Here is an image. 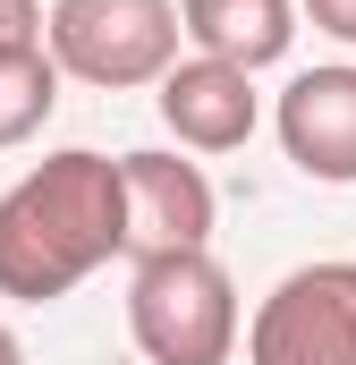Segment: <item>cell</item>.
<instances>
[{
  "mask_svg": "<svg viewBox=\"0 0 356 365\" xmlns=\"http://www.w3.org/2000/svg\"><path fill=\"white\" fill-rule=\"evenodd\" d=\"M119 255V162L68 145L0 195V297L51 306Z\"/></svg>",
  "mask_w": 356,
  "mask_h": 365,
  "instance_id": "obj_1",
  "label": "cell"
},
{
  "mask_svg": "<svg viewBox=\"0 0 356 365\" xmlns=\"http://www.w3.org/2000/svg\"><path fill=\"white\" fill-rule=\"evenodd\" d=\"M127 340L145 349V365H229V349H238V280L212 264V247L136 264Z\"/></svg>",
  "mask_w": 356,
  "mask_h": 365,
  "instance_id": "obj_2",
  "label": "cell"
},
{
  "mask_svg": "<svg viewBox=\"0 0 356 365\" xmlns=\"http://www.w3.org/2000/svg\"><path fill=\"white\" fill-rule=\"evenodd\" d=\"M43 51L60 77L102 93L162 86V68L178 60V0H51Z\"/></svg>",
  "mask_w": 356,
  "mask_h": 365,
  "instance_id": "obj_3",
  "label": "cell"
},
{
  "mask_svg": "<svg viewBox=\"0 0 356 365\" xmlns=\"http://www.w3.org/2000/svg\"><path fill=\"white\" fill-rule=\"evenodd\" d=\"M246 365H356V264L323 255L271 280L246 323Z\"/></svg>",
  "mask_w": 356,
  "mask_h": 365,
  "instance_id": "obj_4",
  "label": "cell"
},
{
  "mask_svg": "<svg viewBox=\"0 0 356 365\" xmlns=\"http://www.w3.org/2000/svg\"><path fill=\"white\" fill-rule=\"evenodd\" d=\"M221 195L195 162L178 153H119V255L153 264V255H195L212 247Z\"/></svg>",
  "mask_w": 356,
  "mask_h": 365,
  "instance_id": "obj_5",
  "label": "cell"
},
{
  "mask_svg": "<svg viewBox=\"0 0 356 365\" xmlns=\"http://www.w3.org/2000/svg\"><path fill=\"white\" fill-rule=\"evenodd\" d=\"M271 128H280V153L323 187H356V68H297L280 102H271Z\"/></svg>",
  "mask_w": 356,
  "mask_h": 365,
  "instance_id": "obj_6",
  "label": "cell"
},
{
  "mask_svg": "<svg viewBox=\"0 0 356 365\" xmlns=\"http://www.w3.org/2000/svg\"><path fill=\"white\" fill-rule=\"evenodd\" d=\"M162 128H170L187 153H238L255 128H263V93L246 68H229V60H170L162 68Z\"/></svg>",
  "mask_w": 356,
  "mask_h": 365,
  "instance_id": "obj_7",
  "label": "cell"
},
{
  "mask_svg": "<svg viewBox=\"0 0 356 365\" xmlns=\"http://www.w3.org/2000/svg\"><path fill=\"white\" fill-rule=\"evenodd\" d=\"M178 34L204 51V60H229V68H271L288 60L297 43V9L288 0H178Z\"/></svg>",
  "mask_w": 356,
  "mask_h": 365,
  "instance_id": "obj_8",
  "label": "cell"
},
{
  "mask_svg": "<svg viewBox=\"0 0 356 365\" xmlns=\"http://www.w3.org/2000/svg\"><path fill=\"white\" fill-rule=\"evenodd\" d=\"M51 110H60V68H51V51H43V43H34V51H0V153L26 145V136H43Z\"/></svg>",
  "mask_w": 356,
  "mask_h": 365,
  "instance_id": "obj_9",
  "label": "cell"
},
{
  "mask_svg": "<svg viewBox=\"0 0 356 365\" xmlns=\"http://www.w3.org/2000/svg\"><path fill=\"white\" fill-rule=\"evenodd\" d=\"M43 43V0H0V51H34Z\"/></svg>",
  "mask_w": 356,
  "mask_h": 365,
  "instance_id": "obj_10",
  "label": "cell"
},
{
  "mask_svg": "<svg viewBox=\"0 0 356 365\" xmlns=\"http://www.w3.org/2000/svg\"><path fill=\"white\" fill-rule=\"evenodd\" d=\"M305 17H314L331 43H348V51H356V0H305Z\"/></svg>",
  "mask_w": 356,
  "mask_h": 365,
  "instance_id": "obj_11",
  "label": "cell"
},
{
  "mask_svg": "<svg viewBox=\"0 0 356 365\" xmlns=\"http://www.w3.org/2000/svg\"><path fill=\"white\" fill-rule=\"evenodd\" d=\"M0 365H26V349H17V331L0 323Z\"/></svg>",
  "mask_w": 356,
  "mask_h": 365,
  "instance_id": "obj_12",
  "label": "cell"
}]
</instances>
